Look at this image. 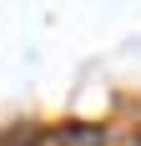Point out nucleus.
<instances>
[{"mask_svg": "<svg viewBox=\"0 0 141 146\" xmlns=\"http://www.w3.org/2000/svg\"><path fill=\"white\" fill-rule=\"evenodd\" d=\"M56 146H106V131L101 126H66L56 136Z\"/></svg>", "mask_w": 141, "mask_h": 146, "instance_id": "f257e3e1", "label": "nucleus"}, {"mask_svg": "<svg viewBox=\"0 0 141 146\" xmlns=\"http://www.w3.org/2000/svg\"><path fill=\"white\" fill-rule=\"evenodd\" d=\"M5 146H51V141H45L41 131H15V136H10Z\"/></svg>", "mask_w": 141, "mask_h": 146, "instance_id": "f03ea898", "label": "nucleus"}, {"mask_svg": "<svg viewBox=\"0 0 141 146\" xmlns=\"http://www.w3.org/2000/svg\"><path fill=\"white\" fill-rule=\"evenodd\" d=\"M136 146H141V141H136Z\"/></svg>", "mask_w": 141, "mask_h": 146, "instance_id": "7ed1b4c3", "label": "nucleus"}]
</instances>
